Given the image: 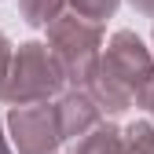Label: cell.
<instances>
[{
  "label": "cell",
  "mask_w": 154,
  "mask_h": 154,
  "mask_svg": "<svg viewBox=\"0 0 154 154\" xmlns=\"http://www.w3.org/2000/svg\"><path fill=\"white\" fill-rule=\"evenodd\" d=\"M63 85H66V73L55 63L51 48L41 41H26V44H18L15 59H11L8 81L0 85V99L8 106L51 103L63 95Z\"/></svg>",
  "instance_id": "6da1fadb"
},
{
  "label": "cell",
  "mask_w": 154,
  "mask_h": 154,
  "mask_svg": "<svg viewBox=\"0 0 154 154\" xmlns=\"http://www.w3.org/2000/svg\"><path fill=\"white\" fill-rule=\"evenodd\" d=\"M11 59H15V51H11V44H8V37L0 33V85L8 81V70H11Z\"/></svg>",
  "instance_id": "8fae6325"
},
{
  "label": "cell",
  "mask_w": 154,
  "mask_h": 154,
  "mask_svg": "<svg viewBox=\"0 0 154 154\" xmlns=\"http://www.w3.org/2000/svg\"><path fill=\"white\" fill-rule=\"evenodd\" d=\"M121 136H125V132L118 125L103 121L95 132H88L85 140H77L70 154H121Z\"/></svg>",
  "instance_id": "52a82bcc"
},
{
  "label": "cell",
  "mask_w": 154,
  "mask_h": 154,
  "mask_svg": "<svg viewBox=\"0 0 154 154\" xmlns=\"http://www.w3.org/2000/svg\"><path fill=\"white\" fill-rule=\"evenodd\" d=\"M118 4H121V0H70L73 15L92 18V22H99V26H103V18H110L114 11H118Z\"/></svg>",
  "instance_id": "30bf717a"
},
{
  "label": "cell",
  "mask_w": 154,
  "mask_h": 154,
  "mask_svg": "<svg viewBox=\"0 0 154 154\" xmlns=\"http://www.w3.org/2000/svg\"><path fill=\"white\" fill-rule=\"evenodd\" d=\"M147 110H150V114H154V92H150V99H147Z\"/></svg>",
  "instance_id": "5bb4252c"
},
{
  "label": "cell",
  "mask_w": 154,
  "mask_h": 154,
  "mask_svg": "<svg viewBox=\"0 0 154 154\" xmlns=\"http://www.w3.org/2000/svg\"><path fill=\"white\" fill-rule=\"evenodd\" d=\"M128 4L136 8L140 15H150V18H154V0H128Z\"/></svg>",
  "instance_id": "7c38bea8"
},
{
  "label": "cell",
  "mask_w": 154,
  "mask_h": 154,
  "mask_svg": "<svg viewBox=\"0 0 154 154\" xmlns=\"http://www.w3.org/2000/svg\"><path fill=\"white\" fill-rule=\"evenodd\" d=\"M55 114H59V132L63 140H85L88 132H95L103 125V110L95 106V99L85 88H70L55 99Z\"/></svg>",
  "instance_id": "5b68a950"
},
{
  "label": "cell",
  "mask_w": 154,
  "mask_h": 154,
  "mask_svg": "<svg viewBox=\"0 0 154 154\" xmlns=\"http://www.w3.org/2000/svg\"><path fill=\"white\" fill-rule=\"evenodd\" d=\"M8 132H11V143H15L18 154H55V147L63 143L55 103L11 106V114H8Z\"/></svg>",
  "instance_id": "277c9868"
},
{
  "label": "cell",
  "mask_w": 154,
  "mask_h": 154,
  "mask_svg": "<svg viewBox=\"0 0 154 154\" xmlns=\"http://www.w3.org/2000/svg\"><path fill=\"white\" fill-rule=\"evenodd\" d=\"M66 4L70 0H18V11H22V18L29 26L48 29V26H55L66 15Z\"/></svg>",
  "instance_id": "ba28073f"
},
{
  "label": "cell",
  "mask_w": 154,
  "mask_h": 154,
  "mask_svg": "<svg viewBox=\"0 0 154 154\" xmlns=\"http://www.w3.org/2000/svg\"><path fill=\"white\" fill-rule=\"evenodd\" d=\"M48 48L55 55V63L63 66L66 81L73 88H85V81L92 77L95 63L103 59L99 48H103V26L92 22V18H81L66 11L55 26H48Z\"/></svg>",
  "instance_id": "7a4b0ae2"
},
{
  "label": "cell",
  "mask_w": 154,
  "mask_h": 154,
  "mask_svg": "<svg viewBox=\"0 0 154 154\" xmlns=\"http://www.w3.org/2000/svg\"><path fill=\"white\" fill-rule=\"evenodd\" d=\"M103 66L136 99V106H147L150 92H154V55H150V48H143V41L132 29H118L106 41Z\"/></svg>",
  "instance_id": "3957f363"
},
{
  "label": "cell",
  "mask_w": 154,
  "mask_h": 154,
  "mask_svg": "<svg viewBox=\"0 0 154 154\" xmlns=\"http://www.w3.org/2000/svg\"><path fill=\"white\" fill-rule=\"evenodd\" d=\"M150 41H154V33H150Z\"/></svg>",
  "instance_id": "9a60e30c"
},
{
  "label": "cell",
  "mask_w": 154,
  "mask_h": 154,
  "mask_svg": "<svg viewBox=\"0 0 154 154\" xmlns=\"http://www.w3.org/2000/svg\"><path fill=\"white\" fill-rule=\"evenodd\" d=\"M85 92L95 99V106H99L103 114H110V118H114V114H125L128 106H136V99H132V95L118 85V77H114V73L103 66V59L95 63L92 77L85 81Z\"/></svg>",
  "instance_id": "8992f818"
},
{
  "label": "cell",
  "mask_w": 154,
  "mask_h": 154,
  "mask_svg": "<svg viewBox=\"0 0 154 154\" xmlns=\"http://www.w3.org/2000/svg\"><path fill=\"white\" fill-rule=\"evenodd\" d=\"M121 154H154V125L132 121L121 136Z\"/></svg>",
  "instance_id": "9c48e42d"
},
{
  "label": "cell",
  "mask_w": 154,
  "mask_h": 154,
  "mask_svg": "<svg viewBox=\"0 0 154 154\" xmlns=\"http://www.w3.org/2000/svg\"><path fill=\"white\" fill-rule=\"evenodd\" d=\"M0 154H11V143H8V136H4V125H0Z\"/></svg>",
  "instance_id": "4fadbf2b"
}]
</instances>
